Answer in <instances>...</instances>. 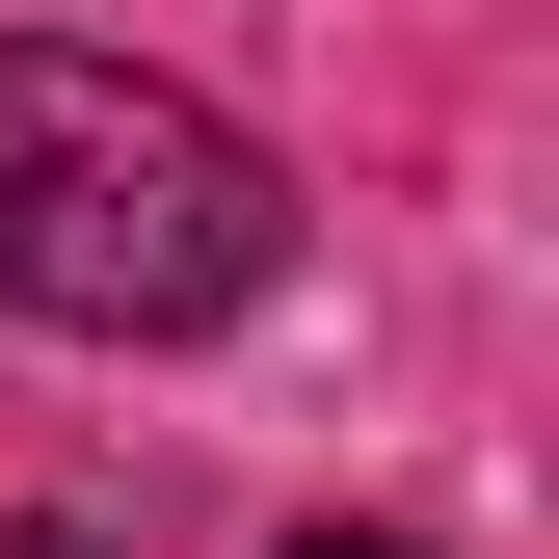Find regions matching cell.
Listing matches in <instances>:
<instances>
[{
	"mask_svg": "<svg viewBox=\"0 0 559 559\" xmlns=\"http://www.w3.org/2000/svg\"><path fill=\"white\" fill-rule=\"evenodd\" d=\"M294 559H400V533H294Z\"/></svg>",
	"mask_w": 559,
	"mask_h": 559,
	"instance_id": "2",
	"label": "cell"
},
{
	"mask_svg": "<svg viewBox=\"0 0 559 559\" xmlns=\"http://www.w3.org/2000/svg\"><path fill=\"white\" fill-rule=\"evenodd\" d=\"M266 266H294V187H266L240 107L133 81V53L0 27V294H27V320H81V346H187V320H240Z\"/></svg>",
	"mask_w": 559,
	"mask_h": 559,
	"instance_id": "1",
	"label": "cell"
}]
</instances>
